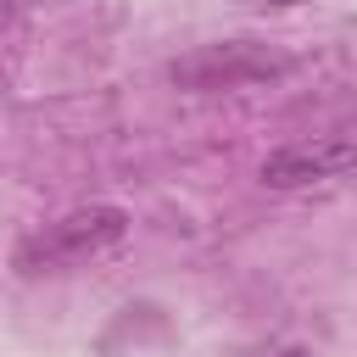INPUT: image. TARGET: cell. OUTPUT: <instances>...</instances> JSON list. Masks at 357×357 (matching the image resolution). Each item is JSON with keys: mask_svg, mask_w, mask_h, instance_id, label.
Wrapping results in <instances>:
<instances>
[{"mask_svg": "<svg viewBox=\"0 0 357 357\" xmlns=\"http://www.w3.org/2000/svg\"><path fill=\"white\" fill-rule=\"evenodd\" d=\"M357 167V139L346 134H318V139H296V145H279L268 162H262V184L268 190H301V184H324V178H340Z\"/></svg>", "mask_w": 357, "mask_h": 357, "instance_id": "obj_3", "label": "cell"}, {"mask_svg": "<svg viewBox=\"0 0 357 357\" xmlns=\"http://www.w3.org/2000/svg\"><path fill=\"white\" fill-rule=\"evenodd\" d=\"M123 234H128V212H123V206H78V212L33 229V234L17 245V268H22V273L73 268V262H89V257L112 251Z\"/></svg>", "mask_w": 357, "mask_h": 357, "instance_id": "obj_1", "label": "cell"}, {"mask_svg": "<svg viewBox=\"0 0 357 357\" xmlns=\"http://www.w3.org/2000/svg\"><path fill=\"white\" fill-rule=\"evenodd\" d=\"M167 73H173V84L206 95V89H245V84H262V78L284 73V56H273V50H262V45H251V39H223V45H201V50L178 56Z\"/></svg>", "mask_w": 357, "mask_h": 357, "instance_id": "obj_2", "label": "cell"}, {"mask_svg": "<svg viewBox=\"0 0 357 357\" xmlns=\"http://www.w3.org/2000/svg\"><path fill=\"white\" fill-rule=\"evenodd\" d=\"M284 357H307V351H284Z\"/></svg>", "mask_w": 357, "mask_h": 357, "instance_id": "obj_4", "label": "cell"}, {"mask_svg": "<svg viewBox=\"0 0 357 357\" xmlns=\"http://www.w3.org/2000/svg\"><path fill=\"white\" fill-rule=\"evenodd\" d=\"M273 6H290V0H273Z\"/></svg>", "mask_w": 357, "mask_h": 357, "instance_id": "obj_5", "label": "cell"}]
</instances>
